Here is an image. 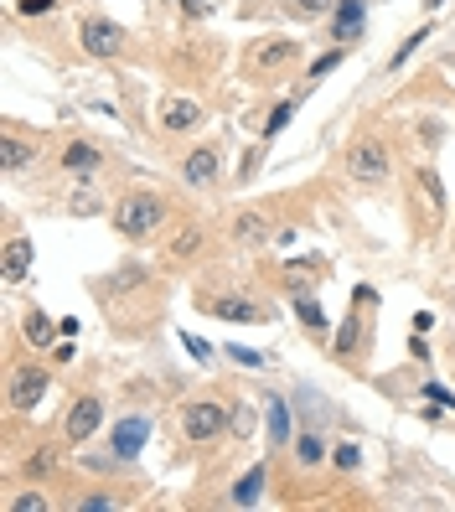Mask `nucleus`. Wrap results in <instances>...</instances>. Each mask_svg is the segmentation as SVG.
<instances>
[{
  "label": "nucleus",
  "mask_w": 455,
  "mask_h": 512,
  "mask_svg": "<svg viewBox=\"0 0 455 512\" xmlns=\"http://www.w3.org/2000/svg\"><path fill=\"white\" fill-rule=\"evenodd\" d=\"M109 223H114L119 238L145 244V238H156V233L171 223V197H166V192H150V187L119 192V202L109 207Z\"/></svg>",
  "instance_id": "obj_1"
},
{
  "label": "nucleus",
  "mask_w": 455,
  "mask_h": 512,
  "mask_svg": "<svg viewBox=\"0 0 455 512\" xmlns=\"http://www.w3.org/2000/svg\"><path fill=\"white\" fill-rule=\"evenodd\" d=\"M300 57H306L300 37H280V32L254 37V42L244 47V78H249V83H275V78H285V73L300 68Z\"/></svg>",
  "instance_id": "obj_2"
},
{
  "label": "nucleus",
  "mask_w": 455,
  "mask_h": 512,
  "mask_svg": "<svg viewBox=\"0 0 455 512\" xmlns=\"http://www.w3.org/2000/svg\"><path fill=\"white\" fill-rule=\"evenodd\" d=\"M176 430L187 445H218L228 435V404L218 394H202V399H187L176 409Z\"/></svg>",
  "instance_id": "obj_3"
},
{
  "label": "nucleus",
  "mask_w": 455,
  "mask_h": 512,
  "mask_svg": "<svg viewBox=\"0 0 455 512\" xmlns=\"http://www.w3.org/2000/svg\"><path fill=\"white\" fill-rule=\"evenodd\" d=\"M347 176L357 187H383L393 176V150H388V140L378 130L352 135V145H347Z\"/></svg>",
  "instance_id": "obj_4"
},
{
  "label": "nucleus",
  "mask_w": 455,
  "mask_h": 512,
  "mask_svg": "<svg viewBox=\"0 0 455 512\" xmlns=\"http://www.w3.org/2000/svg\"><path fill=\"white\" fill-rule=\"evenodd\" d=\"M192 306L207 311V316H218V321H264L269 311L259 306V300H249L244 290H192Z\"/></svg>",
  "instance_id": "obj_5"
},
{
  "label": "nucleus",
  "mask_w": 455,
  "mask_h": 512,
  "mask_svg": "<svg viewBox=\"0 0 455 512\" xmlns=\"http://www.w3.org/2000/svg\"><path fill=\"white\" fill-rule=\"evenodd\" d=\"M47 388H52V373H47V368H37V363L11 368V383H6V409H11V414H32V409L47 399Z\"/></svg>",
  "instance_id": "obj_6"
},
{
  "label": "nucleus",
  "mask_w": 455,
  "mask_h": 512,
  "mask_svg": "<svg viewBox=\"0 0 455 512\" xmlns=\"http://www.w3.org/2000/svg\"><path fill=\"white\" fill-rule=\"evenodd\" d=\"M202 119H207V109H202L197 99L166 94V99L156 104V130H161L166 140H187V135H197V130H202Z\"/></svg>",
  "instance_id": "obj_7"
},
{
  "label": "nucleus",
  "mask_w": 455,
  "mask_h": 512,
  "mask_svg": "<svg viewBox=\"0 0 455 512\" xmlns=\"http://www.w3.org/2000/svg\"><path fill=\"white\" fill-rule=\"evenodd\" d=\"M125 26L119 21H109V16H83L78 21V47L88 52V57H99V63H109V57H119L125 52Z\"/></svg>",
  "instance_id": "obj_8"
},
{
  "label": "nucleus",
  "mask_w": 455,
  "mask_h": 512,
  "mask_svg": "<svg viewBox=\"0 0 455 512\" xmlns=\"http://www.w3.org/2000/svg\"><path fill=\"white\" fill-rule=\"evenodd\" d=\"M99 425H104V399L99 394H78L68 404V414H63V440L68 445H88L99 435Z\"/></svg>",
  "instance_id": "obj_9"
},
{
  "label": "nucleus",
  "mask_w": 455,
  "mask_h": 512,
  "mask_svg": "<svg viewBox=\"0 0 455 512\" xmlns=\"http://www.w3.org/2000/svg\"><path fill=\"white\" fill-rule=\"evenodd\" d=\"M218 176H223V150L218 145H192L187 156H181V182H187L192 192H207V187H218Z\"/></svg>",
  "instance_id": "obj_10"
},
{
  "label": "nucleus",
  "mask_w": 455,
  "mask_h": 512,
  "mask_svg": "<svg viewBox=\"0 0 455 512\" xmlns=\"http://www.w3.org/2000/svg\"><path fill=\"white\" fill-rule=\"evenodd\" d=\"M99 166H104V150L94 145V140H63V150H57V171L63 176H73V182H88V176H99Z\"/></svg>",
  "instance_id": "obj_11"
},
{
  "label": "nucleus",
  "mask_w": 455,
  "mask_h": 512,
  "mask_svg": "<svg viewBox=\"0 0 455 512\" xmlns=\"http://www.w3.org/2000/svg\"><path fill=\"white\" fill-rule=\"evenodd\" d=\"M150 440V419L145 414H119V425L109 430V450H114V461H135L140 450Z\"/></svg>",
  "instance_id": "obj_12"
},
{
  "label": "nucleus",
  "mask_w": 455,
  "mask_h": 512,
  "mask_svg": "<svg viewBox=\"0 0 455 512\" xmlns=\"http://www.w3.org/2000/svg\"><path fill=\"white\" fill-rule=\"evenodd\" d=\"M228 238L238 249H269V244H275V228H269V218L259 213V207H244V213H233Z\"/></svg>",
  "instance_id": "obj_13"
},
{
  "label": "nucleus",
  "mask_w": 455,
  "mask_h": 512,
  "mask_svg": "<svg viewBox=\"0 0 455 512\" xmlns=\"http://www.w3.org/2000/svg\"><path fill=\"white\" fill-rule=\"evenodd\" d=\"M0 156H6V171L11 176H21V171H32L42 161V150H37V140L16 135V125H6V130H0Z\"/></svg>",
  "instance_id": "obj_14"
},
{
  "label": "nucleus",
  "mask_w": 455,
  "mask_h": 512,
  "mask_svg": "<svg viewBox=\"0 0 455 512\" xmlns=\"http://www.w3.org/2000/svg\"><path fill=\"white\" fill-rule=\"evenodd\" d=\"M202 244H207L202 223H176L171 238H166V259H171V264H192V259L202 254Z\"/></svg>",
  "instance_id": "obj_15"
},
{
  "label": "nucleus",
  "mask_w": 455,
  "mask_h": 512,
  "mask_svg": "<svg viewBox=\"0 0 455 512\" xmlns=\"http://www.w3.org/2000/svg\"><path fill=\"white\" fill-rule=\"evenodd\" d=\"M414 187H419V197H424V213H430V223H440L445 218V182H440V171L424 161V166H414Z\"/></svg>",
  "instance_id": "obj_16"
},
{
  "label": "nucleus",
  "mask_w": 455,
  "mask_h": 512,
  "mask_svg": "<svg viewBox=\"0 0 455 512\" xmlns=\"http://www.w3.org/2000/svg\"><path fill=\"white\" fill-rule=\"evenodd\" d=\"M0 275H6V285H26V275H32V244H26L21 233L6 238V264H0Z\"/></svg>",
  "instance_id": "obj_17"
},
{
  "label": "nucleus",
  "mask_w": 455,
  "mask_h": 512,
  "mask_svg": "<svg viewBox=\"0 0 455 512\" xmlns=\"http://www.w3.org/2000/svg\"><path fill=\"white\" fill-rule=\"evenodd\" d=\"M331 21V37H337L342 47L362 37V0H337V11L326 16Z\"/></svg>",
  "instance_id": "obj_18"
},
{
  "label": "nucleus",
  "mask_w": 455,
  "mask_h": 512,
  "mask_svg": "<svg viewBox=\"0 0 455 512\" xmlns=\"http://www.w3.org/2000/svg\"><path fill=\"white\" fill-rule=\"evenodd\" d=\"M326 461H331V445H326L316 430H300V435H295V466H300V471H321Z\"/></svg>",
  "instance_id": "obj_19"
},
{
  "label": "nucleus",
  "mask_w": 455,
  "mask_h": 512,
  "mask_svg": "<svg viewBox=\"0 0 455 512\" xmlns=\"http://www.w3.org/2000/svg\"><path fill=\"white\" fill-rule=\"evenodd\" d=\"M57 466H63V450H57V445H32V450H26V461H21V476L47 481V476H57Z\"/></svg>",
  "instance_id": "obj_20"
},
{
  "label": "nucleus",
  "mask_w": 455,
  "mask_h": 512,
  "mask_svg": "<svg viewBox=\"0 0 455 512\" xmlns=\"http://www.w3.org/2000/svg\"><path fill=\"white\" fill-rule=\"evenodd\" d=\"M280 16L285 21H300V26H311V21H326L331 11H337V0H275Z\"/></svg>",
  "instance_id": "obj_21"
},
{
  "label": "nucleus",
  "mask_w": 455,
  "mask_h": 512,
  "mask_svg": "<svg viewBox=\"0 0 455 512\" xmlns=\"http://www.w3.org/2000/svg\"><path fill=\"white\" fill-rule=\"evenodd\" d=\"M259 492H264V466H254L249 476H238V481H233V492H228V502H233V507H254Z\"/></svg>",
  "instance_id": "obj_22"
},
{
  "label": "nucleus",
  "mask_w": 455,
  "mask_h": 512,
  "mask_svg": "<svg viewBox=\"0 0 455 512\" xmlns=\"http://www.w3.org/2000/svg\"><path fill=\"white\" fill-rule=\"evenodd\" d=\"M57 331H63V326H52L42 311H26V326H21V337L26 342H32V347H52V337H57Z\"/></svg>",
  "instance_id": "obj_23"
},
{
  "label": "nucleus",
  "mask_w": 455,
  "mask_h": 512,
  "mask_svg": "<svg viewBox=\"0 0 455 512\" xmlns=\"http://www.w3.org/2000/svg\"><path fill=\"white\" fill-rule=\"evenodd\" d=\"M254 425H259L254 404H244V399L228 404V435H233V440H249V435H254Z\"/></svg>",
  "instance_id": "obj_24"
},
{
  "label": "nucleus",
  "mask_w": 455,
  "mask_h": 512,
  "mask_svg": "<svg viewBox=\"0 0 455 512\" xmlns=\"http://www.w3.org/2000/svg\"><path fill=\"white\" fill-rule=\"evenodd\" d=\"M285 440H290V404L285 399H269V445L285 450Z\"/></svg>",
  "instance_id": "obj_25"
},
{
  "label": "nucleus",
  "mask_w": 455,
  "mask_h": 512,
  "mask_svg": "<svg viewBox=\"0 0 455 512\" xmlns=\"http://www.w3.org/2000/svg\"><path fill=\"white\" fill-rule=\"evenodd\" d=\"M295 311H300V321H306L311 337H316V342H326V316H321L316 300H311V295H295Z\"/></svg>",
  "instance_id": "obj_26"
},
{
  "label": "nucleus",
  "mask_w": 455,
  "mask_h": 512,
  "mask_svg": "<svg viewBox=\"0 0 455 512\" xmlns=\"http://www.w3.org/2000/svg\"><path fill=\"white\" fill-rule=\"evenodd\" d=\"M290 119H295V99H285V104L269 109V114H264V125H259V135H264V140H275V135L290 125Z\"/></svg>",
  "instance_id": "obj_27"
},
{
  "label": "nucleus",
  "mask_w": 455,
  "mask_h": 512,
  "mask_svg": "<svg viewBox=\"0 0 455 512\" xmlns=\"http://www.w3.org/2000/svg\"><path fill=\"white\" fill-rule=\"evenodd\" d=\"M424 37H430V26H419V32H409V37L399 42V52H393V57H388V68H393V73H399V68L409 63V57H414V52L424 47Z\"/></svg>",
  "instance_id": "obj_28"
},
{
  "label": "nucleus",
  "mask_w": 455,
  "mask_h": 512,
  "mask_svg": "<svg viewBox=\"0 0 455 512\" xmlns=\"http://www.w3.org/2000/svg\"><path fill=\"white\" fill-rule=\"evenodd\" d=\"M331 466H337V471H357V466H362V445H357V440L331 445Z\"/></svg>",
  "instance_id": "obj_29"
},
{
  "label": "nucleus",
  "mask_w": 455,
  "mask_h": 512,
  "mask_svg": "<svg viewBox=\"0 0 455 512\" xmlns=\"http://www.w3.org/2000/svg\"><path fill=\"white\" fill-rule=\"evenodd\" d=\"M47 507H52V502H47L42 492H21V497L6 502V512H47Z\"/></svg>",
  "instance_id": "obj_30"
},
{
  "label": "nucleus",
  "mask_w": 455,
  "mask_h": 512,
  "mask_svg": "<svg viewBox=\"0 0 455 512\" xmlns=\"http://www.w3.org/2000/svg\"><path fill=\"white\" fill-rule=\"evenodd\" d=\"M342 57H347V47H337V52H326V57H316V63L306 68V83H316V78H326L331 68H337V63H342Z\"/></svg>",
  "instance_id": "obj_31"
},
{
  "label": "nucleus",
  "mask_w": 455,
  "mask_h": 512,
  "mask_svg": "<svg viewBox=\"0 0 455 512\" xmlns=\"http://www.w3.org/2000/svg\"><path fill=\"white\" fill-rule=\"evenodd\" d=\"M357 337H362V326H357V321H347V326L337 331V342H331V352H337V357H352Z\"/></svg>",
  "instance_id": "obj_32"
},
{
  "label": "nucleus",
  "mask_w": 455,
  "mask_h": 512,
  "mask_svg": "<svg viewBox=\"0 0 455 512\" xmlns=\"http://www.w3.org/2000/svg\"><path fill=\"white\" fill-rule=\"evenodd\" d=\"M73 507H78V512H114V507H119V497H78Z\"/></svg>",
  "instance_id": "obj_33"
},
{
  "label": "nucleus",
  "mask_w": 455,
  "mask_h": 512,
  "mask_svg": "<svg viewBox=\"0 0 455 512\" xmlns=\"http://www.w3.org/2000/svg\"><path fill=\"white\" fill-rule=\"evenodd\" d=\"M228 357H233V363H244V368H259L264 363V352H254V347H228Z\"/></svg>",
  "instance_id": "obj_34"
},
{
  "label": "nucleus",
  "mask_w": 455,
  "mask_h": 512,
  "mask_svg": "<svg viewBox=\"0 0 455 512\" xmlns=\"http://www.w3.org/2000/svg\"><path fill=\"white\" fill-rule=\"evenodd\" d=\"M424 399H430V404H450V409H455V394H450L445 383H424Z\"/></svg>",
  "instance_id": "obj_35"
},
{
  "label": "nucleus",
  "mask_w": 455,
  "mask_h": 512,
  "mask_svg": "<svg viewBox=\"0 0 455 512\" xmlns=\"http://www.w3.org/2000/svg\"><path fill=\"white\" fill-rule=\"evenodd\" d=\"M52 6H57V0H21L16 11H21V16H47Z\"/></svg>",
  "instance_id": "obj_36"
},
{
  "label": "nucleus",
  "mask_w": 455,
  "mask_h": 512,
  "mask_svg": "<svg viewBox=\"0 0 455 512\" xmlns=\"http://www.w3.org/2000/svg\"><path fill=\"white\" fill-rule=\"evenodd\" d=\"M181 342H187V352L197 357V363H212V347L207 342H197V337H181Z\"/></svg>",
  "instance_id": "obj_37"
},
{
  "label": "nucleus",
  "mask_w": 455,
  "mask_h": 512,
  "mask_svg": "<svg viewBox=\"0 0 455 512\" xmlns=\"http://www.w3.org/2000/svg\"><path fill=\"white\" fill-rule=\"evenodd\" d=\"M68 207H73V213H83V218H88V213H94V197H83V192H73V197H68Z\"/></svg>",
  "instance_id": "obj_38"
},
{
  "label": "nucleus",
  "mask_w": 455,
  "mask_h": 512,
  "mask_svg": "<svg viewBox=\"0 0 455 512\" xmlns=\"http://www.w3.org/2000/svg\"><path fill=\"white\" fill-rule=\"evenodd\" d=\"M450 68H455V57H450Z\"/></svg>",
  "instance_id": "obj_39"
}]
</instances>
